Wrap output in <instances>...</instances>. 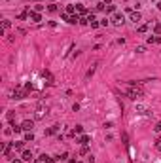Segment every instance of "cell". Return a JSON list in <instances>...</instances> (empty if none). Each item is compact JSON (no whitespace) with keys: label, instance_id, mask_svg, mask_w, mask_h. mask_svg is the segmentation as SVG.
Here are the masks:
<instances>
[{"label":"cell","instance_id":"8","mask_svg":"<svg viewBox=\"0 0 161 163\" xmlns=\"http://www.w3.org/2000/svg\"><path fill=\"white\" fill-rule=\"evenodd\" d=\"M89 140H91V138H89L87 135L80 136V144H81V146H87V144H89Z\"/></svg>","mask_w":161,"mask_h":163},{"label":"cell","instance_id":"10","mask_svg":"<svg viewBox=\"0 0 161 163\" xmlns=\"http://www.w3.org/2000/svg\"><path fill=\"white\" fill-rule=\"evenodd\" d=\"M21 158H23V159H25V161H30V159H32V154H30V152H28V150H25V152H23V156H21Z\"/></svg>","mask_w":161,"mask_h":163},{"label":"cell","instance_id":"3","mask_svg":"<svg viewBox=\"0 0 161 163\" xmlns=\"http://www.w3.org/2000/svg\"><path fill=\"white\" fill-rule=\"evenodd\" d=\"M28 17L34 21V23H38V21H42V15L38 13V11H28Z\"/></svg>","mask_w":161,"mask_h":163},{"label":"cell","instance_id":"22","mask_svg":"<svg viewBox=\"0 0 161 163\" xmlns=\"http://www.w3.org/2000/svg\"><path fill=\"white\" fill-rule=\"evenodd\" d=\"M48 10H49V11H57V6H55V4H51V6L48 8Z\"/></svg>","mask_w":161,"mask_h":163},{"label":"cell","instance_id":"12","mask_svg":"<svg viewBox=\"0 0 161 163\" xmlns=\"http://www.w3.org/2000/svg\"><path fill=\"white\" fill-rule=\"evenodd\" d=\"M32 140H34V135L32 133H27L25 135V142H32Z\"/></svg>","mask_w":161,"mask_h":163},{"label":"cell","instance_id":"11","mask_svg":"<svg viewBox=\"0 0 161 163\" xmlns=\"http://www.w3.org/2000/svg\"><path fill=\"white\" fill-rule=\"evenodd\" d=\"M74 11H76V6L74 4H68L66 6V13H74Z\"/></svg>","mask_w":161,"mask_h":163},{"label":"cell","instance_id":"25","mask_svg":"<svg viewBox=\"0 0 161 163\" xmlns=\"http://www.w3.org/2000/svg\"><path fill=\"white\" fill-rule=\"evenodd\" d=\"M11 163H21V161H19V159H13V161H11Z\"/></svg>","mask_w":161,"mask_h":163},{"label":"cell","instance_id":"2","mask_svg":"<svg viewBox=\"0 0 161 163\" xmlns=\"http://www.w3.org/2000/svg\"><path fill=\"white\" fill-rule=\"evenodd\" d=\"M46 114H48V108H46L44 104H38V106H36V114H34V116H36V120H42Z\"/></svg>","mask_w":161,"mask_h":163},{"label":"cell","instance_id":"16","mask_svg":"<svg viewBox=\"0 0 161 163\" xmlns=\"http://www.w3.org/2000/svg\"><path fill=\"white\" fill-rule=\"evenodd\" d=\"M2 27H4V30H6V28H10V27H11V23H10V21H8V19H6V21H4V23H2Z\"/></svg>","mask_w":161,"mask_h":163},{"label":"cell","instance_id":"6","mask_svg":"<svg viewBox=\"0 0 161 163\" xmlns=\"http://www.w3.org/2000/svg\"><path fill=\"white\" fill-rule=\"evenodd\" d=\"M23 97H27V91H23V89H15L13 91V99H23Z\"/></svg>","mask_w":161,"mask_h":163},{"label":"cell","instance_id":"17","mask_svg":"<svg viewBox=\"0 0 161 163\" xmlns=\"http://www.w3.org/2000/svg\"><path fill=\"white\" fill-rule=\"evenodd\" d=\"M81 131H83V127H81V125H76V129H74V135H76V133H81Z\"/></svg>","mask_w":161,"mask_h":163},{"label":"cell","instance_id":"9","mask_svg":"<svg viewBox=\"0 0 161 163\" xmlns=\"http://www.w3.org/2000/svg\"><path fill=\"white\" fill-rule=\"evenodd\" d=\"M136 112H138V114H146V112H148V108H146L144 104H136Z\"/></svg>","mask_w":161,"mask_h":163},{"label":"cell","instance_id":"24","mask_svg":"<svg viewBox=\"0 0 161 163\" xmlns=\"http://www.w3.org/2000/svg\"><path fill=\"white\" fill-rule=\"evenodd\" d=\"M161 131V123H157V125H156V133H159Z\"/></svg>","mask_w":161,"mask_h":163},{"label":"cell","instance_id":"14","mask_svg":"<svg viewBox=\"0 0 161 163\" xmlns=\"http://www.w3.org/2000/svg\"><path fill=\"white\" fill-rule=\"evenodd\" d=\"M13 148L15 150H23V142H13Z\"/></svg>","mask_w":161,"mask_h":163},{"label":"cell","instance_id":"21","mask_svg":"<svg viewBox=\"0 0 161 163\" xmlns=\"http://www.w3.org/2000/svg\"><path fill=\"white\" fill-rule=\"evenodd\" d=\"M106 11H116V6H106Z\"/></svg>","mask_w":161,"mask_h":163},{"label":"cell","instance_id":"19","mask_svg":"<svg viewBox=\"0 0 161 163\" xmlns=\"http://www.w3.org/2000/svg\"><path fill=\"white\" fill-rule=\"evenodd\" d=\"M154 28H156V32H157V34H161V23H157Z\"/></svg>","mask_w":161,"mask_h":163},{"label":"cell","instance_id":"13","mask_svg":"<svg viewBox=\"0 0 161 163\" xmlns=\"http://www.w3.org/2000/svg\"><path fill=\"white\" fill-rule=\"evenodd\" d=\"M76 10H78L80 13H85V8H83V4H76Z\"/></svg>","mask_w":161,"mask_h":163},{"label":"cell","instance_id":"15","mask_svg":"<svg viewBox=\"0 0 161 163\" xmlns=\"http://www.w3.org/2000/svg\"><path fill=\"white\" fill-rule=\"evenodd\" d=\"M134 51H136V53H144V51H146V48H144V46H138Z\"/></svg>","mask_w":161,"mask_h":163},{"label":"cell","instance_id":"5","mask_svg":"<svg viewBox=\"0 0 161 163\" xmlns=\"http://www.w3.org/2000/svg\"><path fill=\"white\" fill-rule=\"evenodd\" d=\"M21 127H23L25 131H30V129L34 127V121H30V120H25V121L21 123Z\"/></svg>","mask_w":161,"mask_h":163},{"label":"cell","instance_id":"18","mask_svg":"<svg viewBox=\"0 0 161 163\" xmlns=\"http://www.w3.org/2000/svg\"><path fill=\"white\" fill-rule=\"evenodd\" d=\"M34 10H36V11H42V10H44V6H42V4H36V6H34Z\"/></svg>","mask_w":161,"mask_h":163},{"label":"cell","instance_id":"4","mask_svg":"<svg viewBox=\"0 0 161 163\" xmlns=\"http://www.w3.org/2000/svg\"><path fill=\"white\" fill-rule=\"evenodd\" d=\"M112 23H116V25H121V23H123V13H114V17H112Z\"/></svg>","mask_w":161,"mask_h":163},{"label":"cell","instance_id":"23","mask_svg":"<svg viewBox=\"0 0 161 163\" xmlns=\"http://www.w3.org/2000/svg\"><path fill=\"white\" fill-rule=\"evenodd\" d=\"M156 148H157V150H161V138H157V142H156Z\"/></svg>","mask_w":161,"mask_h":163},{"label":"cell","instance_id":"20","mask_svg":"<svg viewBox=\"0 0 161 163\" xmlns=\"http://www.w3.org/2000/svg\"><path fill=\"white\" fill-rule=\"evenodd\" d=\"M146 30H148V25H142V27L138 28V32H146Z\"/></svg>","mask_w":161,"mask_h":163},{"label":"cell","instance_id":"1","mask_svg":"<svg viewBox=\"0 0 161 163\" xmlns=\"http://www.w3.org/2000/svg\"><path fill=\"white\" fill-rule=\"evenodd\" d=\"M127 95H129V99H133V101H136V99H140L142 97V87H140V83H136V82H129L127 83Z\"/></svg>","mask_w":161,"mask_h":163},{"label":"cell","instance_id":"7","mask_svg":"<svg viewBox=\"0 0 161 163\" xmlns=\"http://www.w3.org/2000/svg\"><path fill=\"white\" fill-rule=\"evenodd\" d=\"M131 21H133V23H138V21H140V13H138V11H131Z\"/></svg>","mask_w":161,"mask_h":163}]
</instances>
